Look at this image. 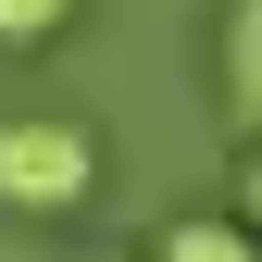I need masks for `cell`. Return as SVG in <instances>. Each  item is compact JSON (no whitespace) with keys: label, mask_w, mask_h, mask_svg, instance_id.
<instances>
[{"label":"cell","mask_w":262,"mask_h":262,"mask_svg":"<svg viewBox=\"0 0 262 262\" xmlns=\"http://www.w3.org/2000/svg\"><path fill=\"white\" fill-rule=\"evenodd\" d=\"M150 262H262V237H250L237 212H175L150 237Z\"/></svg>","instance_id":"cell-3"},{"label":"cell","mask_w":262,"mask_h":262,"mask_svg":"<svg viewBox=\"0 0 262 262\" xmlns=\"http://www.w3.org/2000/svg\"><path fill=\"white\" fill-rule=\"evenodd\" d=\"M100 187V138L62 113H13L0 125V212H75Z\"/></svg>","instance_id":"cell-1"},{"label":"cell","mask_w":262,"mask_h":262,"mask_svg":"<svg viewBox=\"0 0 262 262\" xmlns=\"http://www.w3.org/2000/svg\"><path fill=\"white\" fill-rule=\"evenodd\" d=\"M212 75H225V113L262 138V0H225V25H212Z\"/></svg>","instance_id":"cell-2"},{"label":"cell","mask_w":262,"mask_h":262,"mask_svg":"<svg viewBox=\"0 0 262 262\" xmlns=\"http://www.w3.org/2000/svg\"><path fill=\"white\" fill-rule=\"evenodd\" d=\"M75 0H0V50H50Z\"/></svg>","instance_id":"cell-4"},{"label":"cell","mask_w":262,"mask_h":262,"mask_svg":"<svg viewBox=\"0 0 262 262\" xmlns=\"http://www.w3.org/2000/svg\"><path fill=\"white\" fill-rule=\"evenodd\" d=\"M237 225L262 237V150H250V175H237Z\"/></svg>","instance_id":"cell-5"}]
</instances>
